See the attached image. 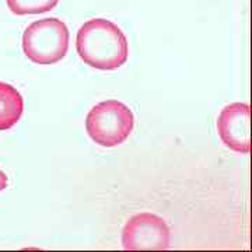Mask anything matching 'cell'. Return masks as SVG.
<instances>
[{
	"mask_svg": "<svg viewBox=\"0 0 252 252\" xmlns=\"http://www.w3.org/2000/svg\"><path fill=\"white\" fill-rule=\"evenodd\" d=\"M7 185H9V180H7V175H6L4 172L0 170V192L7 188Z\"/></svg>",
	"mask_w": 252,
	"mask_h": 252,
	"instance_id": "ba28073f",
	"label": "cell"
},
{
	"mask_svg": "<svg viewBox=\"0 0 252 252\" xmlns=\"http://www.w3.org/2000/svg\"><path fill=\"white\" fill-rule=\"evenodd\" d=\"M69 49V30L62 20L42 18L30 24L23 34V51L36 64L61 62Z\"/></svg>",
	"mask_w": 252,
	"mask_h": 252,
	"instance_id": "7a4b0ae2",
	"label": "cell"
},
{
	"mask_svg": "<svg viewBox=\"0 0 252 252\" xmlns=\"http://www.w3.org/2000/svg\"><path fill=\"white\" fill-rule=\"evenodd\" d=\"M133 126V112L118 99L99 102L91 108L86 118L87 133L102 147H115L124 143L132 133Z\"/></svg>",
	"mask_w": 252,
	"mask_h": 252,
	"instance_id": "3957f363",
	"label": "cell"
},
{
	"mask_svg": "<svg viewBox=\"0 0 252 252\" xmlns=\"http://www.w3.org/2000/svg\"><path fill=\"white\" fill-rule=\"evenodd\" d=\"M126 251H164L170 248V228L161 217L139 213L126 223L122 231Z\"/></svg>",
	"mask_w": 252,
	"mask_h": 252,
	"instance_id": "277c9868",
	"label": "cell"
},
{
	"mask_svg": "<svg viewBox=\"0 0 252 252\" xmlns=\"http://www.w3.org/2000/svg\"><path fill=\"white\" fill-rule=\"evenodd\" d=\"M59 0H7V6L11 13L17 16L41 14L56 7Z\"/></svg>",
	"mask_w": 252,
	"mask_h": 252,
	"instance_id": "52a82bcc",
	"label": "cell"
},
{
	"mask_svg": "<svg viewBox=\"0 0 252 252\" xmlns=\"http://www.w3.org/2000/svg\"><path fill=\"white\" fill-rule=\"evenodd\" d=\"M217 132L230 150L241 154L251 152V108L248 104L234 102L221 109L217 118Z\"/></svg>",
	"mask_w": 252,
	"mask_h": 252,
	"instance_id": "5b68a950",
	"label": "cell"
},
{
	"mask_svg": "<svg viewBox=\"0 0 252 252\" xmlns=\"http://www.w3.org/2000/svg\"><path fill=\"white\" fill-rule=\"evenodd\" d=\"M76 48L80 59L98 70H115L127 61L129 46L122 30L105 18H93L77 32Z\"/></svg>",
	"mask_w": 252,
	"mask_h": 252,
	"instance_id": "6da1fadb",
	"label": "cell"
},
{
	"mask_svg": "<svg viewBox=\"0 0 252 252\" xmlns=\"http://www.w3.org/2000/svg\"><path fill=\"white\" fill-rule=\"evenodd\" d=\"M24 112V99L13 86L0 81V130H9Z\"/></svg>",
	"mask_w": 252,
	"mask_h": 252,
	"instance_id": "8992f818",
	"label": "cell"
}]
</instances>
